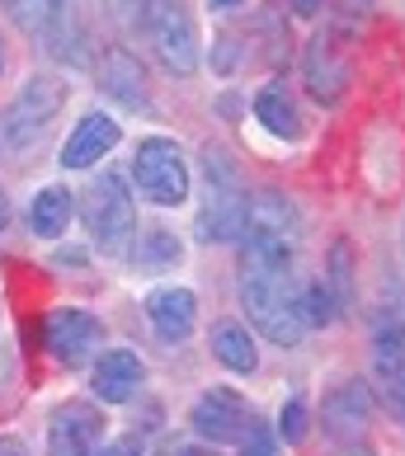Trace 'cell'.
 I'll return each mask as SVG.
<instances>
[{
  "instance_id": "cell-34",
  "label": "cell",
  "mask_w": 405,
  "mask_h": 456,
  "mask_svg": "<svg viewBox=\"0 0 405 456\" xmlns=\"http://www.w3.org/2000/svg\"><path fill=\"white\" fill-rule=\"evenodd\" d=\"M344 456H373V452H344Z\"/></svg>"
},
{
  "instance_id": "cell-25",
  "label": "cell",
  "mask_w": 405,
  "mask_h": 456,
  "mask_svg": "<svg viewBox=\"0 0 405 456\" xmlns=\"http://www.w3.org/2000/svg\"><path fill=\"white\" fill-rule=\"evenodd\" d=\"M241 456H278V437L264 424H250V433L241 437Z\"/></svg>"
},
{
  "instance_id": "cell-14",
  "label": "cell",
  "mask_w": 405,
  "mask_h": 456,
  "mask_svg": "<svg viewBox=\"0 0 405 456\" xmlns=\"http://www.w3.org/2000/svg\"><path fill=\"white\" fill-rule=\"evenodd\" d=\"M118 137H123V127H118V118H109V113H86L76 123V132L66 137V146H62V165L66 170H90V165H99L109 156V151L118 146Z\"/></svg>"
},
{
  "instance_id": "cell-33",
  "label": "cell",
  "mask_w": 405,
  "mask_h": 456,
  "mask_svg": "<svg viewBox=\"0 0 405 456\" xmlns=\"http://www.w3.org/2000/svg\"><path fill=\"white\" fill-rule=\"evenodd\" d=\"M0 80H5V38H0Z\"/></svg>"
},
{
  "instance_id": "cell-31",
  "label": "cell",
  "mask_w": 405,
  "mask_h": 456,
  "mask_svg": "<svg viewBox=\"0 0 405 456\" xmlns=\"http://www.w3.org/2000/svg\"><path fill=\"white\" fill-rule=\"evenodd\" d=\"M208 5H212V10H236L241 0H208Z\"/></svg>"
},
{
  "instance_id": "cell-29",
  "label": "cell",
  "mask_w": 405,
  "mask_h": 456,
  "mask_svg": "<svg viewBox=\"0 0 405 456\" xmlns=\"http://www.w3.org/2000/svg\"><path fill=\"white\" fill-rule=\"evenodd\" d=\"M0 456H29V447L20 437H0Z\"/></svg>"
},
{
  "instance_id": "cell-17",
  "label": "cell",
  "mask_w": 405,
  "mask_h": 456,
  "mask_svg": "<svg viewBox=\"0 0 405 456\" xmlns=\"http://www.w3.org/2000/svg\"><path fill=\"white\" fill-rule=\"evenodd\" d=\"M302 76H307V90L311 99H320V104H335V99L344 94V80H349V66L340 57V47H335V38H311L307 43V61H302Z\"/></svg>"
},
{
  "instance_id": "cell-6",
  "label": "cell",
  "mask_w": 405,
  "mask_h": 456,
  "mask_svg": "<svg viewBox=\"0 0 405 456\" xmlns=\"http://www.w3.org/2000/svg\"><path fill=\"white\" fill-rule=\"evenodd\" d=\"M245 212H250V193H241L231 165L208 151V202L198 212V240L208 245H227L245 235Z\"/></svg>"
},
{
  "instance_id": "cell-10",
  "label": "cell",
  "mask_w": 405,
  "mask_h": 456,
  "mask_svg": "<svg viewBox=\"0 0 405 456\" xmlns=\"http://www.w3.org/2000/svg\"><path fill=\"white\" fill-rule=\"evenodd\" d=\"M189 424H194V433L202 437V443L231 447V443H241V437L250 433L255 414H250V404L236 395V391H222V386H217V391H202L198 395Z\"/></svg>"
},
{
  "instance_id": "cell-1",
  "label": "cell",
  "mask_w": 405,
  "mask_h": 456,
  "mask_svg": "<svg viewBox=\"0 0 405 456\" xmlns=\"http://www.w3.org/2000/svg\"><path fill=\"white\" fill-rule=\"evenodd\" d=\"M241 306L269 344L297 348L302 344V311H297V287H293V264L245 255L241 268Z\"/></svg>"
},
{
  "instance_id": "cell-16",
  "label": "cell",
  "mask_w": 405,
  "mask_h": 456,
  "mask_svg": "<svg viewBox=\"0 0 405 456\" xmlns=\"http://www.w3.org/2000/svg\"><path fill=\"white\" fill-rule=\"evenodd\" d=\"M142 377H146V367H142L137 353L109 348V353H99V362L90 371V386H95V395L104 404H128L132 395L142 391Z\"/></svg>"
},
{
  "instance_id": "cell-23",
  "label": "cell",
  "mask_w": 405,
  "mask_h": 456,
  "mask_svg": "<svg viewBox=\"0 0 405 456\" xmlns=\"http://www.w3.org/2000/svg\"><path fill=\"white\" fill-rule=\"evenodd\" d=\"M297 311H302V325H330L335 315V292H330V282L326 278H316L307 282V292H297Z\"/></svg>"
},
{
  "instance_id": "cell-30",
  "label": "cell",
  "mask_w": 405,
  "mask_h": 456,
  "mask_svg": "<svg viewBox=\"0 0 405 456\" xmlns=\"http://www.w3.org/2000/svg\"><path fill=\"white\" fill-rule=\"evenodd\" d=\"M5 226H10V198H5V189H0V235H5Z\"/></svg>"
},
{
  "instance_id": "cell-21",
  "label": "cell",
  "mask_w": 405,
  "mask_h": 456,
  "mask_svg": "<svg viewBox=\"0 0 405 456\" xmlns=\"http://www.w3.org/2000/svg\"><path fill=\"white\" fill-rule=\"evenodd\" d=\"M212 358L222 362L227 371H241V377H250V371L260 367V348H255V339H250L245 325L222 320V325H212Z\"/></svg>"
},
{
  "instance_id": "cell-19",
  "label": "cell",
  "mask_w": 405,
  "mask_h": 456,
  "mask_svg": "<svg viewBox=\"0 0 405 456\" xmlns=\"http://www.w3.org/2000/svg\"><path fill=\"white\" fill-rule=\"evenodd\" d=\"M179 255H184L179 235L165 231V226H137V235H132V245H128V259L137 273H165V268L179 264Z\"/></svg>"
},
{
  "instance_id": "cell-18",
  "label": "cell",
  "mask_w": 405,
  "mask_h": 456,
  "mask_svg": "<svg viewBox=\"0 0 405 456\" xmlns=\"http://www.w3.org/2000/svg\"><path fill=\"white\" fill-rule=\"evenodd\" d=\"M99 86H104L118 104L146 109V76H142V66L128 47H109L104 53V61H99Z\"/></svg>"
},
{
  "instance_id": "cell-3",
  "label": "cell",
  "mask_w": 405,
  "mask_h": 456,
  "mask_svg": "<svg viewBox=\"0 0 405 456\" xmlns=\"http://www.w3.org/2000/svg\"><path fill=\"white\" fill-rule=\"evenodd\" d=\"M245 255H264V259H283L293 264L297 240H302V216L293 208L288 193L278 189H260L250 193V212H245Z\"/></svg>"
},
{
  "instance_id": "cell-20",
  "label": "cell",
  "mask_w": 405,
  "mask_h": 456,
  "mask_svg": "<svg viewBox=\"0 0 405 456\" xmlns=\"http://www.w3.org/2000/svg\"><path fill=\"white\" fill-rule=\"evenodd\" d=\"M76 216V198L66 183H53V189H43L38 198H33L29 208V226L33 235H43V240H57V235H66V226H71Z\"/></svg>"
},
{
  "instance_id": "cell-8",
  "label": "cell",
  "mask_w": 405,
  "mask_h": 456,
  "mask_svg": "<svg viewBox=\"0 0 405 456\" xmlns=\"http://www.w3.org/2000/svg\"><path fill=\"white\" fill-rule=\"evenodd\" d=\"M146 33H151V47H156L165 71H175V76L198 71V33H194V14L184 0H151Z\"/></svg>"
},
{
  "instance_id": "cell-27",
  "label": "cell",
  "mask_w": 405,
  "mask_h": 456,
  "mask_svg": "<svg viewBox=\"0 0 405 456\" xmlns=\"http://www.w3.org/2000/svg\"><path fill=\"white\" fill-rule=\"evenodd\" d=\"M146 447H142V437L137 433H123V437H113L109 447H99L95 456H142Z\"/></svg>"
},
{
  "instance_id": "cell-2",
  "label": "cell",
  "mask_w": 405,
  "mask_h": 456,
  "mask_svg": "<svg viewBox=\"0 0 405 456\" xmlns=\"http://www.w3.org/2000/svg\"><path fill=\"white\" fill-rule=\"evenodd\" d=\"M66 104V86L53 76H33L29 86L0 109V160H14L33 151L47 132H53L57 113Z\"/></svg>"
},
{
  "instance_id": "cell-22",
  "label": "cell",
  "mask_w": 405,
  "mask_h": 456,
  "mask_svg": "<svg viewBox=\"0 0 405 456\" xmlns=\"http://www.w3.org/2000/svg\"><path fill=\"white\" fill-rule=\"evenodd\" d=\"M255 118L274 132V137H283V142H297L302 137V118H297V104H293V94H288V86H264L260 94H255Z\"/></svg>"
},
{
  "instance_id": "cell-5",
  "label": "cell",
  "mask_w": 405,
  "mask_h": 456,
  "mask_svg": "<svg viewBox=\"0 0 405 456\" xmlns=\"http://www.w3.org/2000/svg\"><path fill=\"white\" fill-rule=\"evenodd\" d=\"M368 391L382 400V410L405 424V320L392 311H377L373 320V371Z\"/></svg>"
},
{
  "instance_id": "cell-11",
  "label": "cell",
  "mask_w": 405,
  "mask_h": 456,
  "mask_svg": "<svg viewBox=\"0 0 405 456\" xmlns=\"http://www.w3.org/2000/svg\"><path fill=\"white\" fill-rule=\"evenodd\" d=\"M104 437V414L86 400H66L47 424V456H95Z\"/></svg>"
},
{
  "instance_id": "cell-13",
  "label": "cell",
  "mask_w": 405,
  "mask_h": 456,
  "mask_svg": "<svg viewBox=\"0 0 405 456\" xmlns=\"http://www.w3.org/2000/svg\"><path fill=\"white\" fill-rule=\"evenodd\" d=\"M326 433L335 443H359L368 433V419H373V391L363 381H340L326 395Z\"/></svg>"
},
{
  "instance_id": "cell-26",
  "label": "cell",
  "mask_w": 405,
  "mask_h": 456,
  "mask_svg": "<svg viewBox=\"0 0 405 456\" xmlns=\"http://www.w3.org/2000/svg\"><path fill=\"white\" fill-rule=\"evenodd\" d=\"M146 5L151 0H109V14L123 28H146Z\"/></svg>"
},
{
  "instance_id": "cell-9",
  "label": "cell",
  "mask_w": 405,
  "mask_h": 456,
  "mask_svg": "<svg viewBox=\"0 0 405 456\" xmlns=\"http://www.w3.org/2000/svg\"><path fill=\"white\" fill-rule=\"evenodd\" d=\"M5 5V14L14 24H20L24 33H33V38H43L53 53H71L76 57V47L80 43V28H76V14H71V0H0Z\"/></svg>"
},
{
  "instance_id": "cell-32",
  "label": "cell",
  "mask_w": 405,
  "mask_h": 456,
  "mask_svg": "<svg viewBox=\"0 0 405 456\" xmlns=\"http://www.w3.org/2000/svg\"><path fill=\"white\" fill-rule=\"evenodd\" d=\"M179 456H212V452H202V447H184Z\"/></svg>"
},
{
  "instance_id": "cell-15",
  "label": "cell",
  "mask_w": 405,
  "mask_h": 456,
  "mask_svg": "<svg viewBox=\"0 0 405 456\" xmlns=\"http://www.w3.org/2000/svg\"><path fill=\"white\" fill-rule=\"evenodd\" d=\"M146 320L165 344H184L198 325V297L189 287H156L146 297Z\"/></svg>"
},
{
  "instance_id": "cell-7",
  "label": "cell",
  "mask_w": 405,
  "mask_h": 456,
  "mask_svg": "<svg viewBox=\"0 0 405 456\" xmlns=\"http://www.w3.org/2000/svg\"><path fill=\"white\" fill-rule=\"evenodd\" d=\"M132 179H137V193L146 202H156V208H179V202L189 198V165H184V151L170 137L137 142Z\"/></svg>"
},
{
  "instance_id": "cell-24",
  "label": "cell",
  "mask_w": 405,
  "mask_h": 456,
  "mask_svg": "<svg viewBox=\"0 0 405 456\" xmlns=\"http://www.w3.org/2000/svg\"><path fill=\"white\" fill-rule=\"evenodd\" d=\"M278 437H283V443H293V447L307 437V404H302V400H288L278 410Z\"/></svg>"
},
{
  "instance_id": "cell-4",
  "label": "cell",
  "mask_w": 405,
  "mask_h": 456,
  "mask_svg": "<svg viewBox=\"0 0 405 456\" xmlns=\"http://www.w3.org/2000/svg\"><path fill=\"white\" fill-rule=\"evenodd\" d=\"M86 226L104 255H123L137 235V202H132L123 175H99L86 193Z\"/></svg>"
},
{
  "instance_id": "cell-28",
  "label": "cell",
  "mask_w": 405,
  "mask_h": 456,
  "mask_svg": "<svg viewBox=\"0 0 405 456\" xmlns=\"http://www.w3.org/2000/svg\"><path fill=\"white\" fill-rule=\"evenodd\" d=\"M288 5H293V14H297V20H316L326 0H288Z\"/></svg>"
},
{
  "instance_id": "cell-12",
  "label": "cell",
  "mask_w": 405,
  "mask_h": 456,
  "mask_svg": "<svg viewBox=\"0 0 405 456\" xmlns=\"http://www.w3.org/2000/svg\"><path fill=\"white\" fill-rule=\"evenodd\" d=\"M99 339H104V330H99V320L90 311H53L43 320V344L62 367H80Z\"/></svg>"
}]
</instances>
